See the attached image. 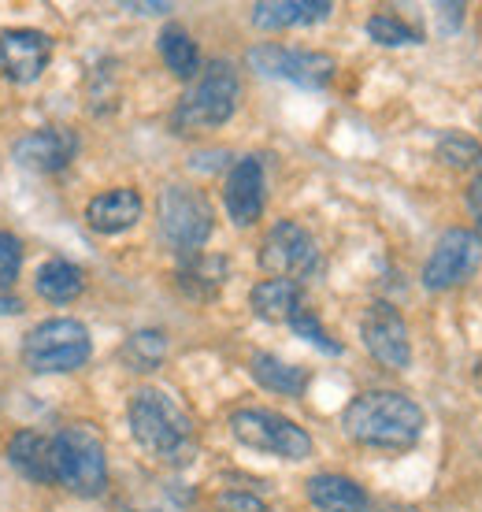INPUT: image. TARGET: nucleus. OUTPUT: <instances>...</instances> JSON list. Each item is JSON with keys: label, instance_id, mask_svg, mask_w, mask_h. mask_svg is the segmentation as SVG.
I'll list each match as a JSON object with an SVG mask.
<instances>
[{"label": "nucleus", "instance_id": "f257e3e1", "mask_svg": "<svg viewBox=\"0 0 482 512\" xmlns=\"http://www.w3.org/2000/svg\"><path fill=\"white\" fill-rule=\"evenodd\" d=\"M345 435L371 449H408L416 446L427 416L408 394L397 390H368L356 394L342 412Z\"/></svg>", "mask_w": 482, "mask_h": 512}, {"label": "nucleus", "instance_id": "f03ea898", "mask_svg": "<svg viewBox=\"0 0 482 512\" xmlns=\"http://www.w3.org/2000/svg\"><path fill=\"white\" fill-rule=\"evenodd\" d=\"M127 420H130V435L138 438V446L149 457H156V461L186 464L193 457V449H197L190 416L164 390H153V386L138 390L127 405Z\"/></svg>", "mask_w": 482, "mask_h": 512}, {"label": "nucleus", "instance_id": "7ed1b4c3", "mask_svg": "<svg viewBox=\"0 0 482 512\" xmlns=\"http://www.w3.org/2000/svg\"><path fill=\"white\" fill-rule=\"evenodd\" d=\"M238 93H241V82L234 64L230 60H212L197 75V82L186 90V97L178 101L171 123H175L178 134H197V130L223 127L234 116V108H238Z\"/></svg>", "mask_w": 482, "mask_h": 512}, {"label": "nucleus", "instance_id": "20e7f679", "mask_svg": "<svg viewBox=\"0 0 482 512\" xmlns=\"http://www.w3.org/2000/svg\"><path fill=\"white\" fill-rule=\"evenodd\" d=\"M52 464H56V483L82 498H97L108 483L104 442L89 423H71L52 438Z\"/></svg>", "mask_w": 482, "mask_h": 512}, {"label": "nucleus", "instance_id": "39448f33", "mask_svg": "<svg viewBox=\"0 0 482 512\" xmlns=\"http://www.w3.org/2000/svg\"><path fill=\"white\" fill-rule=\"evenodd\" d=\"M156 216H160L164 242L175 245L182 256L201 253V245L212 238V227H216V212L208 205V197L193 186H182V182H171L160 190Z\"/></svg>", "mask_w": 482, "mask_h": 512}, {"label": "nucleus", "instance_id": "423d86ee", "mask_svg": "<svg viewBox=\"0 0 482 512\" xmlns=\"http://www.w3.org/2000/svg\"><path fill=\"white\" fill-rule=\"evenodd\" d=\"M93 353L89 346V331L78 320H45L26 334L23 360L30 372L56 375L82 368Z\"/></svg>", "mask_w": 482, "mask_h": 512}, {"label": "nucleus", "instance_id": "0eeeda50", "mask_svg": "<svg viewBox=\"0 0 482 512\" xmlns=\"http://www.w3.org/2000/svg\"><path fill=\"white\" fill-rule=\"evenodd\" d=\"M230 435L238 438L241 446L282 457V461L312 457V438H308L305 427H297L293 420L271 409H238L230 416Z\"/></svg>", "mask_w": 482, "mask_h": 512}, {"label": "nucleus", "instance_id": "6e6552de", "mask_svg": "<svg viewBox=\"0 0 482 512\" xmlns=\"http://www.w3.org/2000/svg\"><path fill=\"white\" fill-rule=\"evenodd\" d=\"M249 67L256 75L267 78H282V82H293V86H305V90H323L338 64L327 52H312V49H286V45H256L249 49Z\"/></svg>", "mask_w": 482, "mask_h": 512}, {"label": "nucleus", "instance_id": "1a4fd4ad", "mask_svg": "<svg viewBox=\"0 0 482 512\" xmlns=\"http://www.w3.org/2000/svg\"><path fill=\"white\" fill-rule=\"evenodd\" d=\"M260 268L271 271L275 279L301 282L319 271V249L312 242V234L301 223L282 219L267 231L264 245H260Z\"/></svg>", "mask_w": 482, "mask_h": 512}, {"label": "nucleus", "instance_id": "9d476101", "mask_svg": "<svg viewBox=\"0 0 482 512\" xmlns=\"http://www.w3.org/2000/svg\"><path fill=\"white\" fill-rule=\"evenodd\" d=\"M360 338H364L368 353L379 360L382 368L408 372V364H412V342H408L405 316H401L394 305L375 301V305L364 312V320H360Z\"/></svg>", "mask_w": 482, "mask_h": 512}, {"label": "nucleus", "instance_id": "9b49d317", "mask_svg": "<svg viewBox=\"0 0 482 512\" xmlns=\"http://www.w3.org/2000/svg\"><path fill=\"white\" fill-rule=\"evenodd\" d=\"M479 268V242L468 231H445L434 245V253L423 264V286L427 290H453L471 279Z\"/></svg>", "mask_w": 482, "mask_h": 512}, {"label": "nucleus", "instance_id": "f8f14e48", "mask_svg": "<svg viewBox=\"0 0 482 512\" xmlns=\"http://www.w3.org/2000/svg\"><path fill=\"white\" fill-rule=\"evenodd\" d=\"M52 60V41L41 30L30 26H15V30H0V71L12 82H34Z\"/></svg>", "mask_w": 482, "mask_h": 512}, {"label": "nucleus", "instance_id": "ddd939ff", "mask_svg": "<svg viewBox=\"0 0 482 512\" xmlns=\"http://www.w3.org/2000/svg\"><path fill=\"white\" fill-rule=\"evenodd\" d=\"M78 153V138L64 127H41L30 130L26 138L15 141V160L26 167V171H41V175H52V171H64Z\"/></svg>", "mask_w": 482, "mask_h": 512}, {"label": "nucleus", "instance_id": "4468645a", "mask_svg": "<svg viewBox=\"0 0 482 512\" xmlns=\"http://www.w3.org/2000/svg\"><path fill=\"white\" fill-rule=\"evenodd\" d=\"M264 164L256 160V156H245L238 164L230 167L227 175V186H223V205H227L230 219L238 223V227H249L260 219L264 212Z\"/></svg>", "mask_w": 482, "mask_h": 512}, {"label": "nucleus", "instance_id": "2eb2a0df", "mask_svg": "<svg viewBox=\"0 0 482 512\" xmlns=\"http://www.w3.org/2000/svg\"><path fill=\"white\" fill-rule=\"evenodd\" d=\"M141 193L130 186H115V190L93 197L86 208V223L97 234H123L141 219Z\"/></svg>", "mask_w": 482, "mask_h": 512}, {"label": "nucleus", "instance_id": "dca6fc26", "mask_svg": "<svg viewBox=\"0 0 482 512\" xmlns=\"http://www.w3.org/2000/svg\"><path fill=\"white\" fill-rule=\"evenodd\" d=\"M334 12L330 0H260L253 8V23L260 30H286V26L323 23Z\"/></svg>", "mask_w": 482, "mask_h": 512}, {"label": "nucleus", "instance_id": "f3484780", "mask_svg": "<svg viewBox=\"0 0 482 512\" xmlns=\"http://www.w3.org/2000/svg\"><path fill=\"white\" fill-rule=\"evenodd\" d=\"M308 501L319 512H368V494L349 475H312L308 479Z\"/></svg>", "mask_w": 482, "mask_h": 512}, {"label": "nucleus", "instance_id": "a211bd4d", "mask_svg": "<svg viewBox=\"0 0 482 512\" xmlns=\"http://www.w3.org/2000/svg\"><path fill=\"white\" fill-rule=\"evenodd\" d=\"M249 305L260 320L267 323H290L301 308H305V297H301V282L290 279H264L253 286L249 294Z\"/></svg>", "mask_w": 482, "mask_h": 512}, {"label": "nucleus", "instance_id": "6ab92c4d", "mask_svg": "<svg viewBox=\"0 0 482 512\" xmlns=\"http://www.w3.org/2000/svg\"><path fill=\"white\" fill-rule=\"evenodd\" d=\"M8 461L34 483H56V464H52V438L38 431H19L8 442Z\"/></svg>", "mask_w": 482, "mask_h": 512}, {"label": "nucleus", "instance_id": "aec40b11", "mask_svg": "<svg viewBox=\"0 0 482 512\" xmlns=\"http://www.w3.org/2000/svg\"><path fill=\"white\" fill-rule=\"evenodd\" d=\"M223 279H227V260H223V256L193 253V256H186L182 268H178V286L190 297H201V301L216 297Z\"/></svg>", "mask_w": 482, "mask_h": 512}, {"label": "nucleus", "instance_id": "412c9836", "mask_svg": "<svg viewBox=\"0 0 482 512\" xmlns=\"http://www.w3.org/2000/svg\"><path fill=\"white\" fill-rule=\"evenodd\" d=\"M253 379L271 394H286V397H301L308 386V372L297 368V364H286V360L271 357V353H256L253 357Z\"/></svg>", "mask_w": 482, "mask_h": 512}, {"label": "nucleus", "instance_id": "4be33fe9", "mask_svg": "<svg viewBox=\"0 0 482 512\" xmlns=\"http://www.w3.org/2000/svg\"><path fill=\"white\" fill-rule=\"evenodd\" d=\"M82 268H75L71 260H49V264H41L38 268V294L52 305H67V301H75L82 294Z\"/></svg>", "mask_w": 482, "mask_h": 512}, {"label": "nucleus", "instance_id": "5701e85b", "mask_svg": "<svg viewBox=\"0 0 482 512\" xmlns=\"http://www.w3.org/2000/svg\"><path fill=\"white\" fill-rule=\"evenodd\" d=\"M160 56H164L167 71L175 78H197L201 75V52H197V41L182 30V26H167L160 34Z\"/></svg>", "mask_w": 482, "mask_h": 512}, {"label": "nucleus", "instance_id": "b1692460", "mask_svg": "<svg viewBox=\"0 0 482 512\" xmlns=\"http://www.w3.org/2000/svg\"><path fill=\"white\" fill-rule=\"evenodd\" d=\"M167 357V338L160 331H138L123 346V364L130 372H156Z\"/></svg>", "mask_w": 482, "mask_h": 512}, {"label": "nucleus", "instance_id": "393cba45", "mask_svg": "<svg viewBox=\"0 0 482 512\" xmlns=\"http://www.w3.org/2000/svg\"><path fill=\"white\" fill-rule=\"evenodd\" d=\"M438 160L457 167V171H479L482 175V145L475 138H468V134H460V130L442 134V141H438Z\"/></svg>", "mask_w": 482, "mask_h": 512}, {"label": "nucleus", "instance_id": "a878e982", "mask_svg": "<svg viewBox=\"0 0 482 512\" xmlns=\"http://www.w3.org/2000/svg\"><path fill=\"white\" fill-rule=\"evenodd\" d=\"M368 38L386 45V49H401V45H419V34L397 15H371L368 19Z\"/></svg>", "mask_w": 482, "mask_h": 512}, {"label": "nucleus", "instance_id": "bb28decb", "mask_svg": "<svg viewBox=\"0 0 482 512\" xmlns=\"http://www.w3.org/2000/svg\"><path fill=\"white\" fill-rule=\"evenodd\" d=\"M290 327H293V331H297V334H301L305 342H312V346H316V349H323V353H330V357H334V353H342V342H334V338H330V334H327V327H323V323H319L316 316L308 312V308H301V312L293 316Z\"/></svg>", "mask_w": 482, "mask_h": 512}, {"label": "nucleus", "instance_id": "cd10ccee", "mask_svg": "<svg viewBox=\"0 0 482 512\" xmlns=\"http://www.w3.org/2000/svg\"><path fill=\"white\" fill-rule=\"evenodd\" d=\"M23 268V245L8 231H0V286H12V279Z\"/></svg>", "mask_w": 482, "mask_h": 512}, {"label": "nucleus", "instance_id": "c85d7f7f", "mask_svg": "<svg viewBox=\"0 0 482 512\" xmlns=\"http://www.w3.org/2000/svg\"><path fill=\"white\" fill-rule=\"evenodd\" d=\"M216 509L219 512H271L267 501H260L256 494H249V490H223L216 498Z\"/></svg>", "mask_w": 482, "mask_h": 512}, {"label": "nucleus", "instance_id": "c756f323", "mask_svg": "<svg viewBox=\"0 0 482 512\" xmlns=\"http://www.w3.org/2000/svg\"><path fill=\"white\" fill-rule=\"evenodd\" d=\"M468 212L475 219V242H482V175H475L468 186Z\"/></svg>", "mask_w": 482, "mask_h": 512}, {"label": "nucleus", "instance_id": "7c9ffc66", "mask_svg": "<svg viewBox=\"0 0 482 512\" xmlns=\"http://www.w3.org/2000/svg\"><path fill=\"white\" fill-rule=\"evenodd\" d=\"M8 312H23V301H19V297L15 294H0V316H8Z\"/></svg>", "mask_w": 482, "mask_h": 512}, {"label": "nucleus", "instance_id": "2f4dec72", "mask_svg": "<svg viewBox=\"0 0 482 512\" xmlns=\"http://www.w3.org/2000/svg\"><path fill=\"white\" fill-rule=\"evenodd\" d=\"M130 12H141V15H156V12H171V4H127Z\"/></svg>", "mask_w": 482, "mask_h": 512}, {"label": "nucleus", "instance_id": "473e14b6", "mask_svg": "<svg viewBox=\"0 0 482 512\" xmlns=\"http://www.w3.org/2000/svg\"><path fill=\"white\" fill-rule=\"evenodd\" d=\"M375 512H416L412 505H401V501H386V505H379Z\"/></svg>", "mask_w": 482, "mask_h": 512}]
</instances>
